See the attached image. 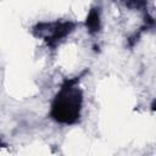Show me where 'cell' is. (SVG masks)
I'll return each instance as SVG.
<instances>
[{"label":"cell","instance_id":"4","mask_svg":"<svg viewBox=\"0 0 156 156\" xmlns=\"http://www.w3.org/2000/svg\"><path fill=\"white\" fill-rule=\"evenodd\" d=\"M118 2L130 11L147 12V0H118Z\"/></svg>","mask_w":156,"mask_h":156},{"label":"cell","instance_id":"3","mask_svg":"<svg viewBox=\"0 0 156 156\" xmlns=\"http://www.w3.org/2000/svg\"><path fill=\"white\" fill-rule=\"evenodd\" d=\"M84 26L87 28V32L90 35H95L101 32L102 28V21H101V9L100 6H93L84 21Z\"/></svg>","mask_w":156,"mask_h":156},{"label":"cell","instance_id":"1","mask_svg":"<svg viewBox=\"0 0 156 156\" xmlns=\"http://www.w3.org/2000/svg\"><path fill=\"white\" fill-rule=\"evenodd\" d=\"M88 73L83 71L79 76L65 78L55 93L49 108V118L61 126H74L82 119L84 95L79 82Z\"/></svg>","mask_w":156,"mask_h":156},{"label":"cell","instance_id":"2","mask_svg":"<svg viewBox=\"0 0 156 156\" xmlns=\"http://www.w3.org/2000/svg\"><path fill=\"white\" fill-rule=\"evenodd\" d=\"M77 28V23L71 20H55V21H40L35 23L30 34L45 43V45L55 50L68 38Z\"/></svg>","mask_w":156,"mask_h":156}]
</instances>
